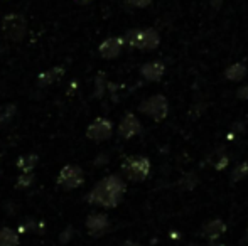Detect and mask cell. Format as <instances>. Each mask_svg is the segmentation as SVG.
Segmentation results:
<instances>
[{
    "label": "cell",
    "instance_id": "6da1fadb",
    "mask_svg": "<svg viewBox=\"0 0 248 246\" xmlns=\"http://www.w3.org/2000/svg\"><path fill=\"white\" fill-rule=\"evenodd\" d=\"M125 182L118 175H108L92 189L86 201L101 207H117L125 194Z\"/></svg>",
    "mask_w": 248,
    "mask_h": 246
},
{
    "label": "cell",
    "instance_id": "7a4b0ae2",
    "mask_svg": "<svg viewBox=\"0 0 248 246\" xmlns=\"http://www.w3.org/2000/svg\"><path fill=\"white\" fill-rule=\"evenodd\" d=\"M124 44L134 47V49L140 51H154L159 47L160 44V36L155 29L152 27H145V29H132L125 34Z\"/></svg>",
    "mask_w": 248,
    "mask_h": 246
},
{
    "label": "cell",
    "instance_id": "3957f363",
    "mask_svg": "<svg viewBox=\"0 0 248 246\" xmlns=\"http://www.w3.org/2000/svg\"><path fill=\"white\" fill-rule=\"evenodd\" d=\"M122 171L128 181L142 182L150 174V160L144 155H132V157L125 159V162L122 164Z\"/></svg>",
    "mask_w": 248,
    "mask_h": 246
},
{
    "label": "cell",
    "instance_id": "277c9868",
    "mask_svg": "<svg viewBox=\"0 0 248 246\" xmlns=\"http://www.w3.org/2000/svg\"><path fill=\"white\" fill-rule=\"evenodd\" d=\"M139 110L149 118H152L154 122H162L169 115V100L164 95H152L150 98L140 103Z\"/></svg>",
    "mask_w": 248,
    "mask_h": 246
},
{
    "label": "cell",
    "instance_id": "5b68a950",
    "mask_svg": "<svg viewBox=\"0 0 248 246\" xmlns=\"http://www.w3.org/2000/svg\"><path fill=\"white\" fill-rule=\"evenodd\" d=\"M2 30L10 41H22L27 30L26 19L20 14H9L2 22Z\"/></svg>",
    "mask_w": 248,
    "mask_h": 246
},
{
    "label": "cell",
    "instance_id": "8992f818",
    "mask_svg": "<svg viewBox=\"0 0 248 246\" xmlns=\"http://www.w3.org/2000/svg\"><path fill=\"white\" fill-rule=\"evenodd\" d=\"M83 182H85V175L78 165H64L58 175V184L68 190L78 189Z\"/></svg>",
    "mask_w": 248,
    "mask_h": 246
},
{
    "label": "cell",
    "instance_id": "52a82bcc",
    "mask_svg": "<svg viewBox=\"0 0 248 246\" xmlns=\"http://www.w3.org/2000/svg\"><path fill=\"white\" fill-rule=\"evenodd\" d=\"M111 133H113V125L107 118H96L95 122L86 128V137L95 142L108 140L111 137Z\"/></svg>",
    "mask_w": 248,
    "mask_h": 246
},
{
    "label": "cell",
    "instance_id": "ba28073f",
    "mask_svg": "<svg viewBox=\"0 0 248 246\" xmlns=\"http://www.w3.org/2000/svg\"><path fill=\"white\" fill-rule=\"evenodd\" d=\"M142 130H144V128H142L140 120H139L134 113H127V115L122 118L120 125H118V135H120L122 138H125V140L140 135Z\"/></svg>",
    "mask_w": 248,
    "mask_h": 246
},
{
    "label": "cell",
    "instance_id": "9c48e42d",
    "mask_svg": "<svg viewBox=\"0 0 248 246\" xmlns=\"http://www.w3.org/2000/svg\"><path fill=\"white\" fill-rule=\"evenodd\" d=\"M124 46L125 44H124V39H122V37H108V39H105L103 43L100 44L98 53L101 58H105V59H115V58L120 56Z\"/></svg>",
    "mask_w": 248,
    "mask_h": 246
},
{
    "label": "cell",
    "instance_id": "30bf717a",
    "mask_svg": "<svg viewBox=\"0 0 248 246\" xmlns=\"http://www.w3.org/2000/svg\"><path fill=\"white\" fill-rule=\"evenodd\" d=\"M86 228H88L90 234L92 236H101L103 233H107V230L110 228V221L105 214L95 213V214H90L86 217Z\"/></svg>",
    "mask_w": 248,
    "mask_h": 246
},
{
    "label": "cell",
    "instance_id": "8fae6325",
    "mask_svg": "<svg viewBox=\"0 0 248 246\" xmlns=\"http://www.w3.org/2000/svg\"><path fill=\"white\" fill-rule=\"evenodd\" d=\"M140 74L144 76L147 81H160L162 76L166 74V66L160 61H152L145 62L140 68Z\"/></svg>",
    "mask_w": 248,
    "mask_h": 246
},
{
    "label": "cell",
    "instance_id": "7c38bea8",
    "mask_svg": "<svg viewBox=\"0 0 248 246\" xmlns=\"http://www.w3.org/2000/svg\"><path fill=\"white\" fill-rule=\"evenodd\" d=\"M226 231V224L223 223L221 219H213V221H208V223L202 226L201 230V236H204L206 240L209 241H215L218 238H221Z\"/></svg>",
    "mask_w": 248,
    "mask_h": 246
},
{
    "label": "cell",
    "instance_id": "4fadbf2b",
    "mask_svg": "<svg viewBox=\"0 0 248 246\" xmlns=\"http://www.w3.org/2000/svg\"><path fill=\"white\" fill-rule=\"evenodd\" d=\"M62 74H64V68H61V66L51 68V69H47V71L41 72L39 78H37V85L39 86H49V85H52V83L58 81V79H61Z\"/></svg>",
    "mask_w": 248,
    "mask_h": 246
},
{
    "label": "cell",
    "instance_id": "5bb4252c",
    "mask_svg": "<svg viewBox=\"0 0 248 246\" xmlns=\"http://www.w3.org/2000/svg\"><path fill=\"white\" fill-rule=\"evenodd\" d=\"M247 74H248V68L243 64V62H235V64L228 66V68L225 69V78L233 83L242 81Z\"/></svg>",
    "mask_w": 248,
    "mask_h": 246
},
{
    "label": "cell",
    "instance_id": "9a60e30c",
    "mask_svg": "<svg viewBox=\"0 0 248 246\" xmlns=\"http://www.w3.org/2000/svg\"><path fill=\"white\" fill-rule=\"evenodd\" d=\"M37 160H39V157H37L36 154H26V155H22V157H19V160H17V169L22 171V174L32 172V169L37 165Z\"/></svg>",
    "mask_w": 248,
    "mask_h": 246
},
{
    "label": "cell",
    "instance_id": "2e32d148",
    "mask_svg": "<svg viewBox=\"0 0 248 246\" xmlns=\"http://www.w3.org/2000/svg\"><path fill=\"white\" fill-rule=\"evenodd\" d=\"M19 245V234L10 228L0 230V246H17Z\"/></svg>",
    "mask_w": 248,
    "mask_h": 246
},
{
    "label": "cell",
    "instance_id": "e0dca14e",
    "mask_svg": "<svg viewBox=\"0 0 248 246\" xmlns=\"http://www.w3.org/2000/svg\"><path fill=\"white\" fill-rule=\"evenodd\" d=\"M248 177V162H242L235 167V171L232 172V181L233 182H240L243 179Z\"/></svg>",
    "mask_w": 248,
    "mask_h": 246
},
{
    "label": "cell",
    "instance_id": "ac0fdd59",
    "mask_svg": "<svg viewBox=\"0 0 248 246\" xmlns=\"http://www.w3.org/2000/svg\"><path fill=\"white\" fill-rule=\"evenodd\" d=\"M34 182V174L32 172H26V174H20L19 179H17V189H26Z\"/></svg>",
    "mask_w": 248,
    "mask_h": 246
},
{
    "label": "cell",
    "instance_id": "d6986e66",
    "mask_svg": "<svg viewBox=\"0 0 248 246\" xmlns=\"http://www.w3.org/2000/svg\"><path fill=\"white\" fill-rule=\"evenodd\" d=\"M127 3L132 7H137V9H145L152 3V0H127Z\"/></svg>",
    "mask_w": 248,
    "mask_h": 246
},
{
    "label": "cell",
    "instance_id": "ffe728a7",
    "mask_svg": "<svg viewBox=\"0 0 248 246\" xmlns=\"http://www.w3.org/2000/svg\"><path fill=\"white\" fill-rule=\"evenodd\" d=\"M228 162H230L228 157H226V155H221V157L218 159V162L215 164V169H216V171H223V169L228 165Z\"/></svg>",
    "mask_w": 248,
    "mask_h": 246
},
{
    "label": "cell",
    "instance_id": "44dd1931",
    "mask_svg": "<svg viewBox=\"0 0 248 246\" xmlns=\"http://www.w3.org/2000/svg\"><path fill=\"white\" fill-rule=\"evenodd\" d=\"M236 98L243 100V101H248V83H247L245 86H242L238 91H236Z\"/></svg>",
    "mask_w": 248,
    "mask_h": 246
},
{
    "label": "cell",
    "instance_id": "7402d4cb",
    "mask_svg": "<svg viewBox=\"0 0 248 246\" xmlns=\"http://www.w3.org/2000/svg\"><path fill=\"white\" fill-rule=\"evenodd\" d=\"M122 246H140V245L135 243V241H125V243L122 245Z\"/></svg>",
    "mask_w": 248,
    "mask_h": 246
},
{
    "label": "cell",
    "instance_id": "603a6c76",
    "mask_svg": "<svg viewBox=\"0 0 248 246\" xmlns=\"http://www.w3.org/2000/svg\"><path fill=\"white\" fill-rule=\"evenodd\" d=\"M78 2H92V0H78Z\"/></svg>",
    "mask_w": 248,
    "mask_h": 246
},
{
    "label": "cell",
    "instance_id": "cb8c5ba5",
    "mask_svg": "<svg viewBox=\"0 0 248 246\" xmlns=\"http://www.w3.org/2000/svg\"><path fill=\"white\" fill-rule=\"evenodd\" d=\"M189 246H201V245H196V243H191Z\"/></svg>",
    "mask_w": 248,
    "mask_h": 246
},
{
    "label": "cell",
    "instance_id": "d4e9b609",
    "mask_svg": "<svg viewBox=\"0 0 248 246\" xmlns=\"http://www.w3.org/2000/svg\"><path fill=\"white\" fill-rule=\"evenodd\" d=\"M247 240H248V231H247Z\"/></svg>",
    "mask_w": 248,
    "mask_h": 246
}]
</instances>
